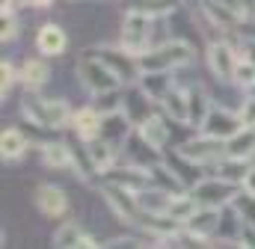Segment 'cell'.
I'll use <instances>...</instances> for the list:
<instances>
[{
	"label": "cell",
	"mask_w": 255,
	"mask_h": 249,
	"mask_svg": "<svg viewBox=\"0 0 255 249\" xmlns=\"http://www.w3.org/2000/svg\"><path fill=\"white\" fill-rule=\"evenodd\" d=\"M190 60H193L190 45L172 39V42H163V45L154 48V51H145V54L139 57V68H142V71H172V68H178V65H187Z\"/></svg>",
	"instance_id": "obj_1"
},
{
	"label": "cell",
	"mask_w": 255,
	"mask_h": 249,
	"mask_svg": "<svg viewBox=\"0 0 255 249\" xmlns=\"http://www.w3.org/2000/svg\"><path fill=\"white\" fill-rule=\"evenodd\" d=\"M77 74H80V83L92 92V95H101V92H110V89H119V77L116 71L101 60V57H83L77 62Z\"/></svg>",
	"instance_id": "obj_2"
},
{
	"label": "cell",
	"mask_w": 255,
	"mask_h": 249,
	"mask_svg": "<svg viewBox=\"0 0 255 249\" xmlns=\"http://www.w3.org/2000/svg\"><path fill=\"white\" fill-rule=\"evenodd\" d=\"M151 42V15L145 9H130L122 24V48L142 57Z\"/></svg>",
	"instance_id": "obj_3"
},
{
	"label": "cell",
	"mask_w": 255,
	"mask_h": 249,
	"mask_svg": "<svg viewBox=\"0 0 255 249\" xmlns=\"http://www.w3.org/2000/svg\"><path fill=\"white\" fill-rule=\"evenodd\" d=\"M178 151H181L190 163H196V166H202V163H217V160L226 157V139H214V136L202 133L199 139L184 142Z\"/></svg>",
	"instance_id": "obj_4"
},
{
	"label": "cell",
	"mask_w": 255,
	"mask_h": 249,
	"mask_svg": "<svg viewBox=\"0 0 255 249\" xmlns=\"http://www.w3.org/2000/svg\"><path fill=\"white\" fill-rule=\"evenodd\" d=\"M98 54H101V60L116 71V77L122 83H139L142 68H139V57L136 54H130L125 48H101Z\"/></svg>",
	"instance_id": "obj_5"
},
{
	"label": "cell",
	"mask_w": 255,
	"mask_h": 249,
	"mask_svg": "<svg viewBox=\"0 0 255 249\" xmlns=\"http://www.w3.org/2000/svg\"><path fill=\"white\" fill-rule=\"evenodd\" d=\"M193 196L205 208H223V205H232L235 184L226 181V178H208V181H199V184L193 187Z\"/></svg>",
	"instance_id": "obj_6"
},
{
	"label": "cell",
	"mask_w": 255,
	"mask_h": 249,
	"mask_svg": "<svg viewBox=\"0 0 255 249\" xmlns=\"http://www.w3.org/2000/svg\"><path fill=\"white\" fill-rule=\"evenodd\" d=\"M241 127H244V122H241L238 113H232V110H226V107H211L208 119H205V124H202L199 130L208 133V136H214V139H229V136H235Z\"/></svg>",
	"instance_id": "obj_7"
},
{
	"label": "cell",
	"mask_w": 255,
	"mask_h": 249,
	"mask_svg": "<svg viewBox=\"0 0 255 249\" xmlns=\"http://www.w3.org/2000/svg\"><path fill=\"white\" fill-rule=\"evenodd\" d=\"M238 54H235V48H229L226 42H214L211 48H208V62H211V68H214V74L220 77V80H235V71H238Z\"/></svg>",
	"instance_id": "obj_8"
},
{
	"label": "cell",
	"mask_w": 255,
	"mask_h": 249,
	"mask_svg": "<svg viewBox=\"0 0 255 249\" xmlns=\"http://www.w3.org/2000/svg\"><path fill=\"white\" fill-rule=\"evenodd\" d=\"M136 202H139V208L148 214V217H160V214H166L169 211V205H172V193L169 190H154V187H145V190H139L136 193Z\"/></svg>",
	"instance_id": "obj_9"
},
{
	"label": "cell",
	"mask_w": 255,
	"mask_h": 249,
	"mask_svg": "<svg viewBox=\"0 0 255 249\" xmlns=\"http://www.w3.org/2000/svg\"><path fill=\"white\" fill-rule=\"evenodd\" d=\"M65 45H68L65 30L57 27V24H45V27L39 30V36H36V48H39L45 57H60L65 51Z\"/></svg>",
	"instance_id": "obj_10"
},
{
	"label": "cell",
	"mask_w": 255,
	"mask_h": 249,
	"mask_svg": "<svg viewBox=\"0 0 255 249\" xmlns=\"http://www.w3.org/2000/svg\"><path fill=\"white\" fill-rule=\"evenodd\" d=\"M217 226H220V208H205V205H199V211L187 220L184 229H187L190 235H196V238H208V235L217 232Z\"/></svg>",
	"instance_id": "obj_11"
},
{
	"label": "cell",
	"mask_w": 255,
	"mask_h": 249,
	"mask_svg": "<svg viewBox=\"0 0 255 249\" xmlns=\"http://www.w3.org/2000/svg\"><path fill=\"white\" fill-rule=\"evenodd\" d=\"M101 122H104V116H101L98 107H86V110H77V113L71 116V127H74L77 136H83V139H95V136L101 133Z\"/></svg>",
	"instance_id": "obj_12"
},
{
	"label": "cell",
	"mask_w": 255,
	"mask_h": 249,
	"mask_svg": "<svg viewBox=\"0 0 255 249\" xmlns=\"http://www.w3.org/2000/svg\"><path fill=\"white\" fill-rule=\"evenodd\" d=\"M107 175H110V184L125 187L130 193H139V190L151 187V172L148 169H119V172L107 169Z\"/></svg>",
	"instance_id": "obj_13"
},
{
	"label": "cell",
	"mask_w": 255,
	"mask_h": 249,
	"mask_svg": "<svg viewBox=\"0 0 255 249\" xmlns=\"http://www.w3.org/2000/svg\"><path fill=\"white\" fill-rule=\"evenodd\" d=\"M36 205H39V211L45 214V217H60L65 208H68V202H65V193L60 187H39V193H36Z\"/></svg>",
	"instance_id": "obj_14"
},
{
	"label": "cell",
	"mask_w": 255,
	"mask_h": 249,
	"mask_svg": "<svg viewBox=\"0 0 255 249\" xmlns=\"http://www.w3.org/2000/svg\"><path fill=\"white\" fill-rule=\"evenodd\" d=\"M139 89H142L151 101H163V95L172 89V77H169V71H142Z\"/></svg>",
	"instance_id": "obj_15"
},
{
	"label": "cell",
	"mask_w": 255,
	"mask_h": 249,
	"mask_svg": "<svg viewBox=\"0 0 255 249\" xmlns=\"http://www.w3.org/2000/svg\"><path fill=\"white\" fill-rule=\"evenodd\" d=\"M226 154L241 157V160H250L255 154V127H241L235 136H229L226 139Z\"/></svg>",
	"instance_id": "obj_16"
},
{
	"label": "cell",
	"mask_w": 255,
	"mask_h": 249,
	"mask_svg": "<svg viewBox=\"0 0 255 249\" xmlns=\"http://www.w3.org/2000/svg\"><path fill=\"white\" fill-rule=\"evenodd\" d=\"M128 119L125 113H110V116H104V122H101V139H107L110 145H119V142H125L128 139Z\"/></svg>",
	"instance_id": "obj_17"
},
{
	"label": "cell",
	"mask_w": 255,
	"mask_h": 249,
	"mask_svg": "<svg viewBox=\"0 0 255 249\" xmlns=\"http://www.w3.org/2000/svg\"><path fill=\"white\" fill-rule=\"evenodd\" d=\"M163 110L175 119V122H181V124H187L190 122V101H187V92H181V89H169L166 95H163Z\"/></svg>",
	"instance_id": "obj_18"
},
{
	"label": "cell",
	"mask_w": 255,
	"mask_h": 249,
	"mask_svg": "<svg viewBox=\"0 0 255 249\" xmlns=\"http://www.w3.org/2000/svg\"><path fill=\"white\" fill-rule=\"evenodd\" d=\"M30 148V142H27V136L18 130V127H9V130H3V136H0V151H3V160H18V157H24V151Z\"/></svg>",
	"instance_id": "obj_19"
},
{
	"label": "cell",
	"mask_w": 255,
	"mask_h": 249,
	"mask_svg": "<svg viewBox=\"0 0 255 249\" xmlns=\"http://www.w3.org/2000/svg\"><path fill=\"white\" fill-rule=\"evenodd\" d=\"M86 151H89V160H92L95 172L113 169V145H110L107 139H92V142L86 145Z\"/></svg>",
	"instance_id": "obj_20"
},
{
	"label": "cell",
	"mask_w": 255,
	"mask_h": 249,
	"mask_svg": "<svg viewBox=\"0 0 255 249\" xmlns=\"http://www.w3.org/2000/svg\"><path fill=\"white\" fill-rule=\"evenodd\" d=\"M139 136H142L148 145H154V148H163V145L169 142V127L160 122V119L148 116L145 122L139 124Z\"/></svg>",
	"instance_id": "obj_21"
},
{
	"label": "cell",
	"mask_w": 255,
	"mask_h": 249,
	"mask_svg": "<svg viewBox=\"0 0 255 249\" xmlns=\"http://www.w3.org/2000/svg\"><path fill=\"white\" fill-rule=\"evenodd\" d=\"M42 157H45V163L54 166V169H71V166H74V154H71V148L63 145V142H48V145L42 148Z\"/></svg>",
	"instance_id": "obj_22"
},
{
	"label": "cell",
	"mask_w": 255,
	"mask_h": 249,
	"mask_svg": "<svg viewBox=\"0 0 255 249\" xmlns=\"http://www.w3.org/2000/svg\"><path fill=\"white\" fill-rule=\"evenodd\" d=\"M217 169H220V178H226V181H232V184H244V178H247V172H250L247 160L232 157V154H226L223 160H217Z\"/></svg>",
	"instance_id": "obj_23"
},
{
	"label": "cell",
	"mask_w": 255,
	"mask_h": 249,
	"mask_svg": "<svg viewBox=\"0 0 255 249\" xmlns=\"http://www.w3.org/2000/svg\"><path fill=\"white\" fill-rule=\"evenodd\" d=\"M196 211H199V202H196V196L178 193V196H172V205H169L166 217H172V220H178L181 226H187V220H190Z\"/></svg>",
	"instance_id": "obj_24"
},
{
	"label": "cell",
	"mask_w": 255,
	"mask_h": 249,
	"mask_svg": "<svg viewBox=\"0 0 255 249\" xmlns=\"http://www.w3.org/2000/svg\"><path fill=\"white\" fill-rule=\"evenodd\" d=\"M71 110L65 101H57V98H45V127H65L71 122Z\"/></svg>",
	"instance_id": "obj_25"
},
{
	"label": "cell",
	"mask_w": 255,
	"mask_h": 249,
	"mask_svg": "<svg viewBox=\"0 0 255 249\" xmlns=\"http://www.w3.org/2000/svg\"><path fill=\"white\" fill-rule=\"evenodd\" d=\"M187 101H190V122L187 124L202 127L205 119H208V113H211V101H208L205 89H190V92H187Z\"/></svg>",
	"instance_id": "obj_26"
},
{
	"label": "cell",
	"mask_w": 255,
	"mask_h": 249,
	"mask_svg": "<svg viewBox=\"0 0 255 249\" xmlns=\"http://www.w3.org/2000/svg\"><path fill=\"white\" fill-rule=\"evenodd\" d=\"M142 104H151V98L139 89V92H133L130 98H125V116L130 119V124H142L148 116H151V110H142Z\"/></svg>",
	"instance_id": "obj_27"
},
{
	"label": "cell",
	"mask_w": 255,
	"mask_h": 249,
	"mask_svg": "<svg viewBox=\"0 0 255 249\" xmlns=\"http://www.w3.org/2000/svg\"><path fill=\"white\" fill-rule=\"evenodd\" d=\"M48 65L42 60H27L24 62V68H21V80H24V86H30V89H39L45 80H48Z\"/></svg>",
	"instance_id": "obj_28"
},
{
	"label": "cell",
	"mask_w": 255,
	"mask_h": 249,
	"mask_svg": "<svg viewBox=\"0 0 255 249\" xmlns=\"http://www.w3.org/2000/svg\"><path fill=\"white\" fill-rule=\"evenodd\" d=\"M232 208H235V214L241 217V223L255 226V196L250 193V190H247V193H235Z\"/></svg>",
	"instance_id": "obj_29"
},
{
	"label": "cell",
	"mask_w": 255,
	"mask_h": 249,
	"mask_svg": "<svg viewBox=\"0 0 255 249\" xmlns=\"http://www.w3.org/2000/svg\"><path fill=\"white\" fill-rule=\"evenodd\" d=\"M80 235H83V232H80V226H77V223H65V226L57 229V235H54V247H63V249L77 247Z\"/></svg>",
	"instance_id": "obj_30"
},
{
	"label": "cell",
	"mask_w": 255,
	"mask_h": 249,
	"mask_svg": "<svg viewBox=\"0 0 255 249\" xmlns=\"http://www.w3.org/2000/svg\"><path fill=\"white\" fill-rule=\"evenodd\" d=\"M235 80H238L241 86H247V89H250V86H255V62H253V60H247V57H244V60H238Z\"/></svg>",
	"instance_id": "obj_31"
},
{
	"label": "cell",
	"mask_w": 255,
	"mask_h": 249,
	"mask_svg": "<svg viewBox=\"0 0 255 249\" xmlns=\"http://www.w3.org/2000/svg\"><path fill=\"white\" fill-rule=\"evenodd\" d=\"M238 116H241V122H244V127H255V95H250V98H244V104H241Z\"/></svg>",
	"instance_id": "obj_32"
},
{
	"label": "cell",
	"mask_w": 255,
	"mask_h": 249,
	"mask_svg": "<svg viewBox=\"0 0 255 249\" xmlns=\"http://www.w3.org/2000/svg\"><path fill=\"white\" fill-rule=\"evenodd\" d=\"M0 77H3V80H0V92H3V98H6V89H9L12 80H15V68H12L9 62H3V65H0Z\"/></svg>",
	"instance_id": "obj_33"
},
{
	"label": "cell",
	"mask_w": 255,
	"mask_h": 249,
	"mask_svg": "<svg viewBox=\"0 0 255 249\" xmlns=\"http://www.w3.org/2000/svg\"><path fill=\"white\" fill-rule=\"evenodd\" d=\"M241 247H255V226H250V223H244L241 226Z\"/></svg>",
	"instance_id": "obj_34"
},
{
	"label": "cell",
	"mask_w": 255,
	"mask_h": 249,
	"mask_svg": "<svg viewBox=\"0 0 255 249\" xmlns=\"http://www.w3.org/2000/svg\"><path fill=\"white\" fill-rule=\"evenodd\" d=\"M6 3H12V6H48L51 0H6Z\"/></svg>",
	"instance_id": "obj_35"
},
{
	"label": "cell",
	"mask_w": 255,
	"mask_h": 249,
	"mask_svg": "<svg viewBox=\"0 0 255 249\" xmlns=\"http://www.w3.org/2000/svg\"><path fill=\"white\" fill-rule=\"evenodd\" d=\"M244 190H250L255 196V166H250V172H247V178H244Z\"/></svg>",
	"instance_id": "obj_36"
}]
</instances>
